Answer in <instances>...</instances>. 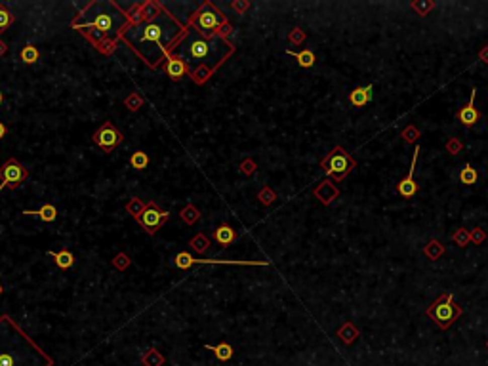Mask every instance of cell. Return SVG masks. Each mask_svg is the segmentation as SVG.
Returning a JSON list of instances; mask_svg holds the SVG:
<instances>
[{"instance_id": "44dd1931", "label": "cell", "mask_w": 488, "mask_h": 366, "mask_svg": "<svg viewBox=\"0 0 488 366\" xmlns=\"http://www.w3.org/2000/svg\"><path fill=\"white\" fill-rule=\"evenodd\" d=\"M204 349L214 351L216 358L217 360H221V362H225V360H231V358H233V347H231L227 341L219 343V345H204Z\"/></svg>"}, {"instance_id": "52a82bcc", "label": "cell", "mask_w": 488, "mask_h": 366, "mask_svg": "<svg viewBox=\"0 0 488 366\" xmlns=\"http://www.w3.org/2000/svg\"><path fill=\"white\" fill-rule=\"evenodd\" d=\"M195 263H210V265H246V267H267L269 261H258V259H197L189 252H180L174 257V265L185 271Z\"/></svg>"}, {"instance_id": "c3c4849f", "label": "cell", "mask_w": 488, "mask_h": 366, "mask_svg": "<svg viewBox=\"0 0 488 366\" xmlns=\"http://www.w3.org/2000/svg\"><path fill=\"white\" fill-rule=\"evenodd\" d=\"M2 290H4V288H2V284H0V296H2Z\"/></svg>"}, {"instance_id": "f6af8a7d", "label": "cell", "mask_w": 488, "mask_h": 366, "mask_svg": "<svg viewBox=\"0 0 488 366\" xmlns=\"http://www.w3.org/2000/svg\"><path fill=\"white\" fill-rule=\"evenodd\" d=\"M479 57L482 59V61H484V63H488V46H484V48L480 50V52H479Z\"/></svg>"}, {"instance_id": "e575fe53", "label": "cell", "mask_w": 488, "mask_h": 366, "mask_svg": "<svg viewBox=\"0 0 488 366\" xmlns=\"http://www.w3.org/2000/svg\"><path fill=\"white\" fill-rule=\"evenodd\" d=\"M258 199H260V202H262L263 206H269V204H273L275 199H277V193L273 191L271 187H263L262 191L258 193Z\"/></svg>"}, {"instance_id": "ee69618b", "label": "cell", "mask_w": 488, "mask_h": 366, "mask_svg": "<svg viewBox=\"0 0 488 366\" xmlns=\"http://www.w3.org/2000/svg\"><path fill=\"white\" fill-rule=\"evenodd\" d=\"M231 8L235 10L236 14H244L246 10L250 8V2H240V0H236V2H233V4H231Z\"/></svg>"}, {"instance_id": "603a6c76", "label": "cell", "mask_w": 488, "mask_h": 366, "mask_svg": "<svg viewBox=\"0 0 488 366\" xmlns=\"http://www.w3.org/2000/svg\"><path fill=\"white\" fill-rule=\"evenodd\" d=\"M338 336H340V339H342L344 343L351 345L353 341L359 338V330L355 328V324H351V322H345L344 326L338 330Z\"/></svg>"}, {"instance_id": "f546056e", "label": "cell", "mask_w": 488, "mask_h": 366, "mask_svg": "<svg viewBox=\"0 0 488 366\" xmlns=\"http://www.w3.org/2000/svg\"><path fill=\"white\" fill-rule=\"evenodd\" d=\"M145 208H147V204H145L141 199H137V197H134V199H130V202L126 204V212L134 218V220H137L141 214L145 212Z\"/></svg>"}, {"instance_id": "cb8c5ba5", "label": "cell", "mask_w": 488, "mask_h": 366, "mask_svg": "<svg viewBox=\"0 0 488 366\" xmlns=\"http://www.w3.org/2000/svg\"><path fill=\"white\" fill-rule=\"evenodd\" d=\"M458 177H460V183H463V185H475L477 179H479V172H477L471 164H465L460 170Z\"/></svg>"}, {"instance_id": "1f68e13d", "label": "cell", "mask_w": 488, "mask_h": 366, "mask_svg": "<svg viewBox=\"0 0 488 366\" xmlns=\"http://www.w3.org/2000/svg\"><path fill=\"white\" fill-rule=\"evenodd\" d=\"M12 23H14V14L4 4H0V33H4V29L10 27Z\"/></svg>"}, {"instance_id": "ba28073f", "label": "cell", "mask_w": 488, "mask_h": 366, "mask_svg": "<svg viewBox=\"0 0 488 366\" xmlns=\"http://www.w3.org/2000/svg\"><path fill=\"white\" fill-rule=\"evenodd\" d=\"M27 168L19 164L18 158H8L4 164L0 166V191L4 187L8 189H18L21 183L27 179Z\"/></svg>"}, {"instance_id": "9c48e42d", "label": "cell", "mask_w": 488, "mask_h": 366, "mask_svg": "<svg viewBox=\"0 0 488 366\" xmlns=\"http://www.w3.org/2000/svg\"><path fill=\"white\" fill-rule=\"evenodd\" d=\"M168 218H170V212L162 210L156 202H149L147 208H145V212L137 218L136 221H137V225L143 229L147 235H154V233L168 221Z\"/></svg>"}, {"instance_id": "8992f818", "label": "cell", "mask_w": 488, "mask_h": 366, "mask_svg": "<svg viewBox=\"0 0 488 366\" xmlns=\"http://www.w3.org/2000/svg\"><path fill=\"white\" fill-rule=\"evenodd\" d=\"M357 166V160L353 158L344 147H334L328 155L320 160V168L324 170L326 175H330L334 181H342L345 179L349 172Z\"/></svg>"}, {"instance_id": "836d02e7", "label": "cell", "mask_w": 488, "mask_h": 366, "mask_svg": "<svg viewBox=\"0 0 488 366\" xmlns=\"http://www.w3.org/2000/svg\"><path fill=\"white\" fill-rule=\"evenodd\" d=\"M400 137L406 143H414V141H418V137H420V128L414 126V124H410V126H406V128L400 132Z\"/></svg>"}, {"instance_id": "4fadbf2b", "label": "cell", "mask_w": 488, "mask_h": 366, "mask_svg": "<svg viewBox=\"0 0 488 366\" xmlns=\"http://www.w3.org/2000/svg\"><path fill=\"white\" fill-rule=\"evenodd\" d=\"M162 71L172 80H181L185 74H189L191 73V69H189V65L185 63L183 61V57H181L180 54H176V50H174L172 54L168 55L166 59H164V63H162Z\"/></svg>"}, {"instance_id": "b9f144b4", "label": "cell", "mask_w": 488, "mask_h": 366, "mask_svg": "<svg viewBox=\"0 0 488 366\" xmlns=\"http://www.w3.org/2000/svg\"><path fill=\"white\" fill-rule=\"evenodd\" d=\"M231 33H233V25H231L229 21H227L225 25H221V27L216 31V35H217V37H221V38H227Z\"/></svg>"}, {"instance_id": "e0dca14e", "label": "cell", "mask_w": 488, "mask_h": 366, "mask_svg": "<svg viewBox=\"0 0 488 366\" xmlns=\"http://www.w3.org/2000/svg\"><path fill=\"white\" fill-rule=\"evenodd\" d=\"M235 238H236L235 229L231 227V225H227V223H221V225L214 231V240H216L221 248L231 246V244L235 242Z\"/></svg>"}, {"instance_id": "bcb514c9", "label": "cell", "mask_w": 488, "mask_h": 366, "mask_svg": "<svg viewBox=\"0 0 488 366\" xmlns=\"http://www.w3.org/2000/svg\"><path fill=\"white\" fill-rule=\"evenodd\" d=\"M6 134H8V128H6V124L0 120V139H4V137H6Z\"/></svg>"}, {"instance_id": "8fae6325", "label": "cell", "mask_w": 488, "mask_h": 366, "mask_svg": "<svg viewBox=\"0 0 488 366\" xmlns=\"http://www.w3.org/2000/svg\"><path fill=\"white\" fill-rule=\"evenodd\" d=\"M418 155H420V145H416L414 149V155H412V164H410V170H408V175L402 177L397 185V193L402 197V199H412L418 191H420V185L414 179V172H416V160Z\"/></svg>"}, {"instance_id": "7402d4cb", "label": "cell", "mask_w": 488, "mask_h": 366, "mask_svg": "<svg viewBox=\"0 0 488 366\" xmlns=\"http://www.w3.org/2000/svg\"><path fill=\"white\" fill-rule=\"evenodd\" d=\"M424 254L427 259H431V261H437L439 257L444 254V246L437 240V238H433V240H429L427 242V246L424 248Z\"/></svg>"}, {"instance_id": "ffe728a7", "label": "cell", "mask_w": 488, "mask_h": 366, "mask_svg": "<svg viewBox=\"0 0 488 366\" xmlns=\"http://www.w3.org/2000/svg\"><path fill=\"white\" fill-rule=\"evenodd\" d=\"M48 256L54 257L55 265L59 267V269H71L74 265V256H72L67 248L59 250V252H48Z\"/></svg>"}, {"instance_id": "d6986e66", "label": "cell", "mask_w": 488, "mask_h": 366, "mask_svg": "<svg viewBox=\"0 0 488 366\" xmlns=\"http://www.w3.org/2000/svg\"><path fill=\"white\" fill-rule=\"evenodd\" d=\"M286 54L292 55V57H296L298 65H299V67H303V69H311V67L315 65V61H316L313 50H309V48L301 50V52H292V50H286Z\"/></svg>"}, {"instance_id": "6da1fadb", "label": "cell", "mask_w": 488, "mask_h": 366, "mask_svg": "<svg viewBox=\"0 0 488 366\" xmlns=\"http://www.w3.org/2000/svg\"><path fill=\"white\" fill-rule=\"evenodd\" d=\"M187 25L180 21L164 8L139 25H130L122 40L136 52L151 69L162 67L164 59L180 46L185 37Z\"/></svg>"}, {"instance_id": "277c9868", "label": "cell", "mask_w": 488, "mask_h": 366, "mask_svg": "<svg viewBox=\"0 0 488 366\" xmlns=\"http://www.w3.org/2000/svg\"><path fill=\"white\" fill-rule=\"evenodd\" d=\"M425 313L441 330H448L463 315V309L460 307V303H456L452 294H443L427 307Z\"/></svg>"}, {"instance_id": "7bdbcfd3", "label": "cell", "mask_w": 488, "mask_h": 366, "mask_svg": "<svg viewBox=\"0 0 488 366\" xmlns=\"http://www.w3.org/2000/svg\"><path fill=\"white\" fill-rule=\"evenodd\" d=\"M0 366H16V358L10 353H0Z\"/></svg>"}, {"instance_id": "7dc6e473", "label": "cell", "mask_w": 488, "mask_h": 366, "mask_svg": "<svg viewBox=\"0 0 488 366\" xmlns=\"http://www.w3.org/2000/svg\"><path fill=\"white\" fill-rule=\"evenodd\" d=\"M6 52H8V46L0 40V57H2V55H6Z\"/></svg>"}, {"instance_id": "4dcf8cb0", "label": "cell", "mask_w": 488, "mask_h": 366, "mask_svg": "<svg viewBox=\"0 0 488 366\" xmlns=\"http://www.w3.org/2000/svg\"><path fill=\"white\" fill-rule=\"evenodd\" d=\"M452 242H454V244H458L460 248H465L471 242V231H469V229H465V227H460L458 231H454Z\"/></svg>"}, {"instance_id": "d590c367", "label": "cell", "mask_w": 488, "mask_h": 366, "mask_svg": "<svg viewBox=\"0 0 488 366\" xmlns=\"http://www.w3.org/2000/svg\"><path fill=\"white\" fill-rule=\"evenodd\" d=\"M124 105H126L130 111H137L141 105H143V98L139 96V94H130L126 98V101H124Z\"/></svg>"}, {"instance_id": "d6a6232c", "label": "cell", "mask_w": 488, "mask_h": 366, "mask_svg": "<svg viewBox=\"0 0 488 366\" xmlns=\"http://www.w3.org/2000/svg\"><path fill=\"white\" fill-rule=\"evenodd\" d=\"M143 362H145V366H160L164 362V358H162V355L156 353L154 349H149V351L143 355Z\"/></svg>"}, {"instance_id": "74e56055", "label": "cell", "mask_w": 488, "mask_h": 366, "mask_svg": "<svg viewBox=\"0 0 488 366\" xmlns=\"http://www.w3.org/2000/svg\"><path fill=\"white\" fill-rule=\"evenodd\" d=\"M113 265H115V269H118V271H124V269L130 265V257H128L124 252H120V254H117L115 259H113Z\"/></svg>"}, {"instance_id": "681fc988", "label": "cell", "mask_w": 488, "mask_h": 366, "mask_svg": "<svg viewBox=\"0 0 488 366\" xmlns=\"http://www.w3.org/2000/svg\"><path fill=\"white\" fill-rule=\"evenodd\" d=\"M0 105H2V92H0Z\"/></svg>"}, {"instance_id": "2e32d148", "label": "cell", "mask_w": 488, "mask_h": 366, "mask_svg": "<svg viewBox=\"0 0 488 366\" xmlns=\"http://www.w3.org/2000/svg\"><path fill=\"white\" fill-rule=\"evenodd\" d=\"M372 98H374V86L372 84H366V86H357L355 90L347 96V100L351 103L353 107H364L366 103H370Z\"/></svg>"}, {"instance_id": "ab89813d", "label": "cell", "mask_w": 488, "mask_h": 366, "mask_svg": "<svg viewBox=\"0 0 488 366\" xmlns=\"http://www.w3.org/2000/svg\"><path fill=\"white\" fill-rule=\"evenodd\" d=\"M484 238H486V233H484L480 227H475L473 231H471V242H473V244L479 246V244L484 242Z\"/></svg>"}, {"instance_id": "484cf974", "label": "cell", "mask_w": 488, "mask_h": 366, "mask_svg": "<svg viewBox=\"0 0 488 366\" xmlns=\"http://www.w3.org/2000/svg\"><path fill=\"white\" fill-rule=\"evenodd\" d=\"M19 57H21V61H23V63L33 65V63H36V61L40 59V52H38V48H36L35 44H27L23 50H21Z\"/></svg>"}, {"instance_id": "60d3db41", "label": "cell", "mask_w": 488, "mask_h": 366, "mask_svg": "<svg viewBox=\"0 0 488 366\" xmlns=\"http://www.w3.org/2000/svg\"><path fill=\"white\" fill-rule=\"evenodd\" d=\"M240 172H242V174H246V175L254 174V172H256V162H254V160H250V158H248V160H244L242 164H240Z\"/></svg>"}, {"instance_id": "f35d334b", "label": "cell", "mask_w": 488, "mask_h": 366, "mask_svg": "<svg viewBox=\"0 0 488 366\" xmlns=\"http://www.w3.org/2000/svg\"><path fill=\"white\" fill-rule=\"evenodd\" d=\"M461 147L463 145H461V141L458 139V137H450V139L446 141V151H448L450 155H458V153L461 151Z\"/></svg>"}, {"instance_id": "f907efd6", "label": "cell", "mask_w": 488, "mask_h": 366, "mask_svg": "<svg viewBox=\"0 0 488 366\" xmlns=\"http://www.w3.org/2000/svg\"><path fill=\"white\" fill-rule=\"evenodd\" d=\"M486 347H488V341H486Z\"/></svg>"}, {"instance_id": "7c38bea8", "label": "cell", "mask_w": 488, "mask_h": 366, "mask_svg": "<svg viewBox=\"0 0 488 366\" xmlns=\"http://www.w3.org/2000/svg\"><path fill=\"white\" fill-rule=\"evenodd\" d=\"M162 10V4L160 2H139L136 4L134 8L128 12L130 16V25H139L147 19H151L154 14H158Z\"/></svg>"}, {"instance_id": "30bf717a", "label": "cell", "mask_w": 488, "mask_h": 366, "mask_svg": "<svg viewBox=\"0 0 488 366\" xmlns=\"http://www.w3.org/2000/svg\"><path fill=\"white\" fill-rule=\"evenodd\" d=\"M122 141H124L122 132H120L118 128H115L111 122L101 124L100 130H96V134H94V143L100 147L105 155L113 153Z\"/></svg>"}, {"instance_id": "ac0fdd59", "label": "cell", "mask_w": 488, "mask_h": 366, "mask_svg": "<svg viewBox=\"0 0 488 366\" xmlns=\"http://www.w3.org/2000/svg\"><path fill=\"white\" fill-rule=\"evenodd\" d=\"M23 216H36L38 220L44 221V223H52V221H55V218H57V210H55L54 204L46 202V204H42L38 210H23Z\"/></svg>"}, {"instance_id": "7a4b0ae2", "label": "cell", "mask_w": 488, "mask_h": 366, "mask_svg": "<svg viewBox=\"0 0 488 366\" xmlns=\"http://www.w3.org/2000/svg\"><path fill=\"white\" fill-rule=\"evenodd\" d=\"M130 27L128 12L111 0H94L80 10V14L71 21V29L80 33L98 52L113 54L122 35Z\"/></svg>"}, {"instance_id": "8d00e7d4", "label": "cell", "mask_w": 488, "mask_h": 366, "mask_svg": "<svg viewBox=\"0 0 488 366\" xmlns=\"http://www.w3.org/2000/svg\"><path fill=\"white\" fill-rule=\"evenodd\" d=\"M288 40L292 42V44H296V46L303 44V42H305V31H301L299 27H294L292 31H290Z\"/></svg>"}, {"instance_id": "f1b7e54d", "label": "cell", "mask_w": 488, "mask_h": 366, "mask_svg": "<svg viewBox=\"0 0 488 366\" xmlns=\"http://www.w3.org/2000/svg\"><path fill=\"white\" fill-rule=\"evenodd\" d=\"M180 216H181V220L185 221L187 225H193V223H197V221H199L200 212H199V208H197L195 204H187V206L180 212Z\"/></svg>"}, {"instance_id": "4316f807", "label": "cell", "mask_w": 488, "mask_h": 366, "mask_svg": "<svg viewBox=\"0 0 488 366\" xmlns=\"http://www.w3.org/2000/svg\"><path fill=\"white\" fill-rule=\"evenodd\" d=\"M410 8L416 10L420 18H425L429 12H433L437 8V4H435L433 0H414V2H410Z\"/></svg>"}, {"instance_id": "9a60e30c", "label": "cell", "mask_w": 488, "mask_h": 366, "mask_svg": "<svg viewBox=\"0 0 488 366\" xmlns=\"http://www.w3.org/2000/svg\"><path fill=\"white\" fill-rule=\"evenodd\" d=\"M313 195L320 201V204L328 206V204H332V202L340 197V189H338L330 179H324V181H320L315 189H313Z\"/></svg>"}, {"instance_id": "5b68a950", "label": "cell", "mask_w": 488, "mask_h": 366, "mask_svg": "<svg viewBox=\"0 0 488 366\" xmlns=\"http://www.w3.org/2000/svg\"><path fill=\"white\" fill-rule=\"evenodd\" d=\"M227 23L225 14L221 10H217L212 2H204L200 4L199 8L193 12V16L189 18V25L195 27L200 35L210 37V35H216V31L221 25Z\"/></svg>"}, {"instance_id": "d4e9b609", "label": "cell", "mask_w": 488, "mask_h": 366, "mask_svg": "<svg viewBox=\"0 0 488 366\" xmlns=\"http://www.w3.org/2000/svg\"><path fill=\"white\" fill-rule=\"evenodd\" d=\"M189 244L197 254H204V252L210 248V238L206 237L204 233H197V235L189 240Z\"/></svg>"}, {"instance_id": "3957f363", "label": "cell", "mask_w": 488, "mask_h": 366, "mask_svg": "<svg viewBox=\"0 0 488 366\" xmlns=\"http://www.w3.org/2000/svg\"><path fill=\"white\" fill-rule=\"evenodd\" d=\"M176 54H180L183 61L189 65L191 80L195 84H204L235 54V46L227 38H221L217 35L204 37L187 23L185 37L176 48Z\"/></svg>"}, {"instance_id": "83f0119b", "label": "cell", "mask_w": 488, "mask_h": 366, "mask_svg": "<svg viewBox=\"0 0 488 366\" xmlns=\"http://www.w3.org/2000/svg\"><path fill=\"white\" fill-rule=\"evenodd\" d=\"M130 166L134 170H137V172H141V170H145L149 166V156L145 155L143 151H134L132 156H130Z\"/></svg>"}, {"instance_id": "5bb4252c", "label": "cell", "mask_w": 488, "mask_h": 366, "mask_svg": "<svg viewBox=\"0 0 488 366\" xmlns=\"http://www.w3.org/2000/svg\"><path fill=\"white\" fill-rule=\"evenodd\" d=\"M475 96H477V88H473L469 101L456 113V120H458L460 124H463V126H475V124L480 120V117H482L480 111L475 107Z\"/></svg>"}]
</instances>
